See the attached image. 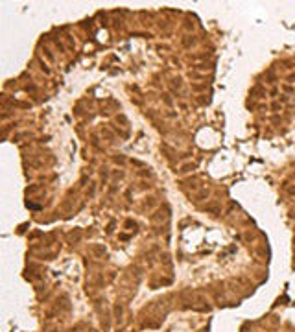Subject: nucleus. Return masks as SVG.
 I'll use <instances>...</instances> for the list:
<instances>
[{
  "label": "nucleus",
  "mask_w": 295,
  "mask_h": 332,
  "mask_svg": "<svg viewBox=\"0 0 295 332\" xmlns=\"http://www.w3.org/2000/svg\"><path fill=\"white\" fill-rule=\"evenodd\" d=\"M288 192H290L291 196H295V188H293V186H288Z\"/></svg>",
  "instance_id": "f257e3e1"
}]
</instances>
